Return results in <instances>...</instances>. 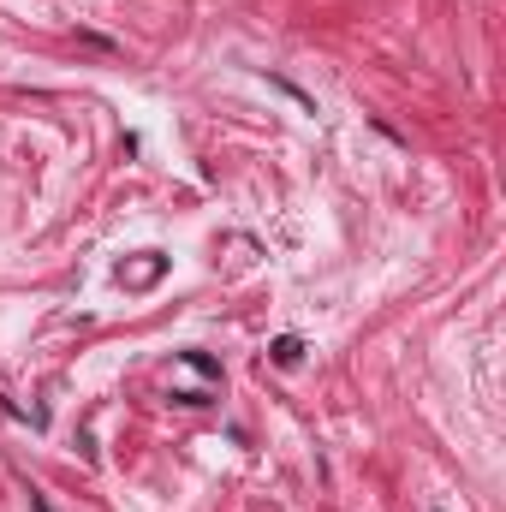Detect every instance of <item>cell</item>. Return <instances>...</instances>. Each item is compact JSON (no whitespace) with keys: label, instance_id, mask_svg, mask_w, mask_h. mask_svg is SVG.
<instances>
[{"label":"cell","instance_id":"obj_1","mask_svg":"<svg viewBox=\"0 0 506 512\" xmlns=\"http://www.w3.org/2000/svg\"><path fill=\"white\" fill-rule=\"evenodd\" d=\"M268 358H274V364H280V370H292V364H298V358H304V346H298V340H292V334H280V340H274V346H268Z\"/></svg>","mask_w":506,"mask_h":512}]
</instances>
